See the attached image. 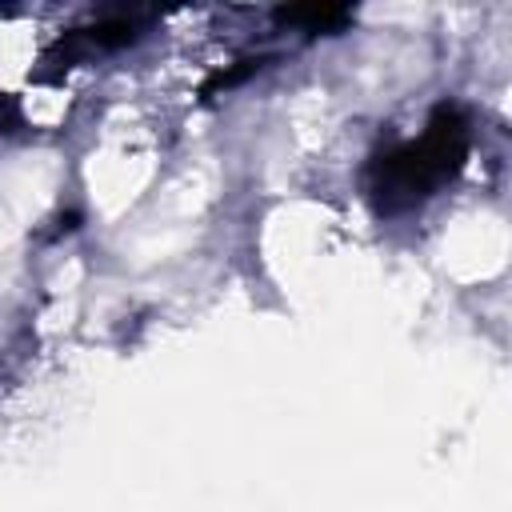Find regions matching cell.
Masks as SVG:
<instances>
[{
    "mask_svg": "<svg viewBox=\"0 0 512 512\" xmlns=\"http://www.w3.org/2000/svg\"><path fill=\"white\" fill-rule=\"evenodd\" d=\"M276 20L280 24H300L308 32H336V28H344L352 20V12L348 8H320V4H312V8H280Z\"/></svg>",
    "mask_w": 512,
    "mask_h": 512,
    "instance_id": "cell-2",
    "label": "cell"
},
{
    "mask_svg": "<svg viewBox=\"0 0 512 512\" xmlns=\"http://www.w3.org/2000/svg\"><path fill=\"white\" fill-rule=\"evenodd\" d=\"M0 124H4V108H0Z\"/></svg>",
    "mask_w": 512,
    "mask_h": 512,
    "instance_id": "cell-3",
    "label": "cell"
},
{
    "mask_svg": "<svg viewBox=\"0 0 512 512\" xmlns=\"http://www.w3.org/2000/svg\"><path fill=\"white\" fill-rule=\"evenodd\" d=\"M472 152V124L460 104H436L424 132L400 140L372 156L368 164V200L376 212L396 216L432 200L444 184H452Z\"/></svg>",
    "mask_w": 512,
    "mask_h": 512,
    "instance_id": "cell-1",
    "label": "cell"
}]
</instances>
